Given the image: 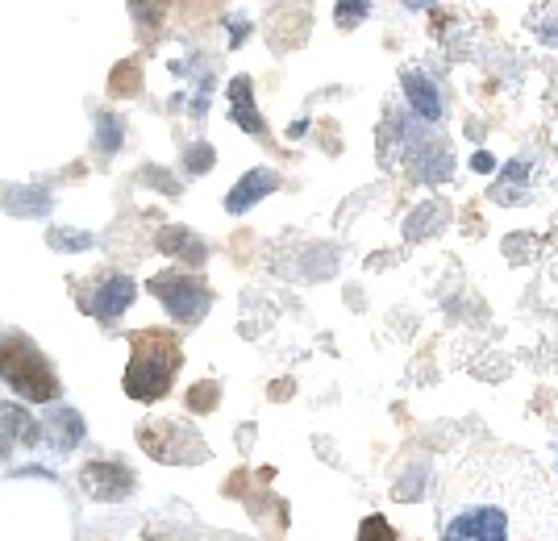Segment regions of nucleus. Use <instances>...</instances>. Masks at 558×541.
Returning <instances> with one entry per match:
<instances>
[{"label":"nucleus","instance_id":"f257e3e1","mask_svg":"<svg viewBox=\"0 0 558 541\" xmlns=\"http://www.w3.org/2000/svg\"><path fill=\"white\" fill-rule=\"evenodd\" d=\"M438 533L446 541H555V483L530 454L500 446L466 450L446 483Z\"/></svg>","mask_w":558,"mask_h":541},{"label":"nucleus","instance_id":"f03ea898","mask_svg":"<svg viewBox=\"0 0 558 541\" xmlns=\"http://www.w3.org/2000/svg\"><path fill=\"white\" fill-rule=\"evenodd\" d=\"M180 362H184V346L171 330L130 333V362H125V376H121L125 396L138 404L163 401L171 383H175Z\"/></svg>","mask_w":558,"mask_h":541},{"label":"nucleus","instance_id":"7ed1b4c3","mask_svg":"<svg viewBox=\"0 0 558 541\" xmlns=\"http://www.w3.org/2000/svg\"><path fill=\"white\" fill-rule=\"evenodd\" d=\"M0 379L29 404H50L63 396V383L50 371L47 354L25 333H0Z\"/></svg>","mask_w":558,"mask_h":541},{"label":"nucleus","instance_id":"20e7f679","mask_svg":"<svg viewBox=\"0 0 558 541\" xmlns=\"http://www.w3.org/2000/svg\"><path fill=\"white\" fill-rule=\"evenodd\" d=\"M138 446L155 463H167V467H201V463L213 458L209 442L192 425H180V421H142Z\"/></svg>","mask_w":558,"mask_h":541},{"label":"nucleus","instance_id":"39448f33","mask_svg":"<svg viewBox=\"0 0 558 541\" xmlns=\"http://www.w3.org/2000/svg\"><path fill=\"white\" fill-rule=\"evenodd\" d=\"M150 296L159 300V305L171 312V321L175 325H201L205 317H209L213 308V292L209 283H201L192 271H159V275H150Z\"/></svg>","mask_w":558,"mask_h":541},{"label":"nucleus","instance_id":"423d86ee","mask_svg":"<svg viewBox=\"0 0 558 541\" xmlns=\"http://www.w3.org/2000/svg\"><path fill=\"white\" fill-rule=\"evenodd\" d=\"M80 488L96 504H121V500L134 495L138 475L130 467H121V463H109V458H93V463L80 467Z\"/></svg>","mask_w":558,"mask_h":541},{"label":"nucleus","instance_id":"0eeeda50","mask_svg":"<svg viewBox=\"0 0 558 541\" xmlns=\"http://www.w3.org/2000/svg\"><path fill=\"white\" fill-rule=\"evenodd\" d=\"M404 138V159L413 163V175L425 184H442L450 175V150L438 138H429L425 130H400Z\"/></svg>","mask_w":558,"mask_h":541},{"label":"nucleus","instance_id":"6e6552de","mask_svg":"<svg viewBox=\"0 0 558 541\" xmlns=\"http://www.w3.org/2000/svg\"><path fill=\"white\" fill-rule=\"evenodd\" d=\"M134 296H138V287H134L130 275H105V280L93 287V300H84V308L93 312L96 321L113 325V321H121V317L130 312Z\"/></svg>","mask_w":558,"mask_h":541},{"label":"nucleus","instance_id":"1a4fd4ad","mask_svg":"<svg viewBox=\"0 0 558 541\" xmlns=\"http://www.w3.org/2000/svg\"><path fill=\"white\" fill-rule=\"evenodd\" d=\"M279 171H271V167H251L238 184L230 188V196H226V212H233V217H242L246 209H255L258 200H267L271 192H279Z\"/></svg>","mask_w":558,"mask_h":541},{"label":"nucleus","instance_id":"9d476101","mask_svg":"<svg viewBox=\"0 0 558 541\" xmlns=\"http://www.w3.org/2000/svg\"><path fill=\"white\" fill-rule=\"evenodd\" d=\"M230 121L238 130H246L251 138H267V121L255 104V84L251 75H233L230 79Z\"/></svg>","mask_w":558,"mask_h":541},{"label":"nucleus","instance_id":"9b49d317","mask_svg":"<svg viewBox=\"0 0 558 541\" xmlns=\"http://www.w3.org/2000/svg\"><path fill=\"white\" fill-rule=\"evenodd\" d=\"M400 88H404V96H409V104H413V113H417L421 121H442L446 104L442 96H438V84L425 75V71H404L400 75Z\"/></svg>","mask_w":558,"mask_h":541},{"label":"nucleus","instance_id":"f8f14e48","mask_svg":"<svg viewBox=\"0 0 558 541\" xmlns=\"http://www.w3.org/2000/svg\"><path fill=\"white\" fill-rule=\"evenodd\" d=\"M155 246H159V255L180 259V262H187V267H201V262L209 259V246L192 234V230H184V225H167V230H159V234H155Z\"/></svg>","mask_w":558,"mask_h":541},{"label":"nucleus","instance_id":"ddd939ff","mask_svg":"<svg viewBox=\"0 0 558 541\" xmlns=\"http://www.w3.org/2000/svg\"><path fill=\"white\" fill-rule=\"evenodd\" d=\"M0 209L13 217H47L54 209V196L34 184H0Z\"/></svg>","mask_w":558,"mask_h":541},{"label":"nucleus","instance_id":"4468645a","mask_svg":"<svg viewBox=\"0 0 558 541\" xmlns=\"http://www.w3.org/2000/svg\"><path fill=\"white\" fill-rule=\"evenodd\" d=\"M530 175H534V163H530V159H512V163L496 175L492 200H496V205H521V200H530Z\"/></svg>","mask_w":558,"mask_h":541},{"label":"nucleus","instance_id":"2eb2a0df","mask_svg":"<svg viewBox=\"0 0 558 541\" xmlns=\"http://www.w3.org/2000/svg\"><path fill=\"white\" fill-rule=\"evenodd\" d=\"M84 433H88V429H84V417H80L75 408H68V404H59L47 417V438L59 454H71V450L84 442Z\"/></svg>","mask_w":558,"mask_h":541},{"label":"nucleus","instance_id":"dca6fc26","mask_svg":"<svg viewBox=\"0 0 558 541\" xmlns=\"http://www.w3.org/2000/svg\"><path fill=\"white\" fill-rule=\"evenodd\" d=\"M125 4H130V17H134V29H138L142 42H146V47L159 42L167 13L175 9V0H125Z\"/></svg>","mask_w":558,"mask_h":541},{"label":"nucleus","instance_id":"f3484780","mask_svg":"<svg viewBox=\"0 0 558 541\" xmlns=\"http://www.w3.org/2000/svg\"><path fill=\"white\" fill-rule=\"evenodd\" d=\"M446 221H450V209H446V200H438V196H429L425 205H421L409 221H404V237L409 242H421V237L438 234Z\"/></svg>","mask_w":558,"mask_h":541},{"label":"nucleus","instance_id":"a211bd4d","mask_svg":"<svg viewBox=\"0 0 558 541\" xmlns=\"http://www.w3.org/2000/svg\"><path fill=\"white\" fill-rule=\"evenodd\" d=\"M142 79H146V71H142L138 59H121V63L109 71V96H117V100H130V96L142 93Z\"/></svg>","mask_w":558,"mask_h":541},{"label":"nucleus","instance_id":"6ab92c4d","mask_svg":"<svg viewBox=\"0 0 558 541\" xmlns=\"http://www.w3.org/2000/svg\"><path fill=\"white\" fill-rule=\"evenodd\" d=\"M0 433H9V438H17L25 446H34L43 433H38V425L29 421V413L17 408V404H0Z\"/></svg>","mask_w":558,"mask_h":541},{"label":"nucleus","instance_id":"aec40b11","mask_svg":"<svg viewBox=\"0 0 558 541\" xmlns=\"http://www.w3.org/2000/svg\"><path fill=\"white\" fill-rule=\"evenodd\" d=\"M121 146H125V121L117 113H96V150L105 159H113Z\"/></svg>","mask_w":558,"mask_h":541},{"label":"nucleus","instance_id":"412c9836","mask_svg":"<svg viewBox=\"0 0 558 541\" xmlns=\"http://www.w3.org/2000/svg\"><path fill=\"white\" fill-rule=\"evenodd\" d=\"M47 246H50V250H63V255H80V250H93L96 237L88 234V230L59 225V230H50V234H47Z\"/></svg>","mask_w":558,"mask_h":541},{"label":"nucleus","instance_id":"4be33fe9","mask_svg":"<svg viewBox=\"0 0 558 541\" xmlns=\"http://www.w3.org/2000/svg\"><path fill=\"white\" fill-rule=\"evenodd\" d=\"M217 396H221V388H217L213 379L192 383V388H187V396H184L187 413H192V417H205V413H213V408H217Z\"/></svg>","mask_w":558,"mask_h":541},{"label":"nucleus","instance_id":"5701e85b","mask_svg":"<svg viewBox=\"0 0 558 541\" xmlns=\"http://www.w3.org/2000/svg\"><path fill=\"white\" fill-rule=\"evenodd\" d=\"M367 13H372V4H367V0H338V9H333V25H338V29H354L359 22H367Z\"/></svg>","mask_w":558,"mask_h":541},{"label":"nucleus","instance_id":"b1692460","mask_svg":"<svg viewBox=\"0 0 558 541\" xmlns=\"http://www.w3.org/2000/svg\"><path fill=\"white\" fill-rule=\"evenodd\" d=\"M213 163H217V150H213L209 142H196V146L184 155L187 175H205V171H213Z\"/></svg>","mask_w":558,"mask_h":541},{"label":"nucleus","instance_id":"393cba45","mask_svg":"<svg viewBox=\"0 0 558 541\" xmlns=\"http://www.w3.org/2000/svg\"><path fill=\"white\" fill-rule=\"evenodd\" d=\"M388 538H396V533L388 529L384 517H367V525L359 529V541H388Z\"/></svg>","mask_w":558,"mask_h":541},{"label":"nucleus","instance_id":"a878e982","mask_svg":"<svg viewBox=\"0 0 558 541\" xmlns=\"http://www.w3.org/2000/svg\"><path fill=\"white\" fill-rule=\"evenodd\" d=\"M142 180H146V184H159V188H167V196H180V184H175V180H167L163 171H155V167H146V171H142Z\"/></svg>","mask_w":558,"mask_h":541},{"label":"nucleus","instance_id":"bb28decb","mask_svg":"<svg viewBox=\"0 0 558 541\" xmlns=\"http://www.w3.org/2000/svg\"><path fill=\"white\" fill-rule=\"evenodd\" d=\"M251 38V22L246 17H230V50H238Z\"/></svg>","mask_w":558,"mask_h":541},{"label":"nucleus","instance_id":"cd10ccee","mask_svg":"<svg viewBox=\"0 0 558 541\" xmlns=\"http://www.w3.org/2000/svg\"><path fill=\"white\" fill-rule=\"evenodd\" d=\"M471 167H475V171H492V155H484V150H480V155L471 159Z\"/></svg>","mask_w":558,"mask_h":541},{"label":"nucleus","instance_id":"c85d7f7f","mask_svg":"<svg viewBox=\"0 0 558 541\" xmlns=\"http://www.w3.org/2000/svg\"><path fill=\"white\" fill-rule=\"evenodd\" d=\"M233 250H238V259H246V250H251V234H242L233 242Z\"/></svg>","mask_w":558,"mask_h":541},{"label":"nucleus","instance_id":"c756f323","mask_svg":"<svg viewBox=\"0 0 558 541\" xmlns=\"http://www.w3.org/2000/svg\"><path fill=\"white\" fill-rule=\"evenodd\" d=\"M0 458H9V433H0Z\"/></svg>","mask_w":558,"mask_h":541}]
</instances>
